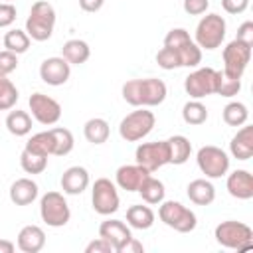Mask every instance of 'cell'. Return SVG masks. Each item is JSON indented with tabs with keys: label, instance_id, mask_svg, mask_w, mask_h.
<instances>
[{
	"label": "cell",
	"instance_id": "6da1fadb",
	"mask_svg": "<svg viewBox=\"0 0 253 253\" xmlns=\"http://www.w3.org/2000/svg\"><path fill=\"white\" fill-rule=\"evenodd\" d=\"M123 99L132 107H158L166 101L168 87L158 77H144V79H128L123 83L121 89Z\"/></svg>",
	"mask_w": 253,
	"mask_h": 253
},
{
	"label": "cell",
	"instance_id": "7a4b0ae2",
	"mask_svg": "<svg viewBox=\"0 0 253 253\" xmlns=\"http://www.w3.org/2000/svg\"><path fill=\"white\" fill-rule=\"evenodd\" d=\"M55 28V8L47 0H38L32 4L26 18V34L34 42H45L51 38Z\"/></svg>",
	"mask_w": 253,
	"mask_h": 253
},
{
	"label": "cell",
	"instance_id": "3957f363",
	"mask_svg": "<svg viewBox=\"0 0 253 253\" xmlns=\"http://www.w3.org/2000/svg\"><path fill=\"white\" fill-rule=\"evenodd\" d=\"M225 34H227V22H225V18L219 16V14H215V12H210V14L206 12V16H202V20L196 26L194 42L198 43L200 49L213 51V49H217L223 43Z\"/></svg>",
	"mask_w": 253,
	"mask_h": 253
},
{
	"label": "cell",
	"instance_id": "277c9868",
	"mask_svg": "<svg viewBox=\"0 0 253 253\" xmlns=\"http://www.w3.org/2000/svg\"><path fill=\"white\" fill-rule=\"evenodd\" d=\"M213 237L225 249L247 251L253 247V229L243 221H235V219L219 221L213 229Z\"/></svg>",
	"mask_w": 253,
	"mask_h": 253
},
{
	"label": "cell",
	"instance_id": "5b68a950",
	"mask_svg": "<svg viewBox=\"0 0 253 253\" xmlns=\"http://www.w3.org/2000/svg\"><path fill=\"white\" fill-rule=\"evenodd\" d=\"M154 125H156L154 113L148 111L146 107H136V111L128 113L119 123V134L126 142H138L152 132Z\"/></svg>",
	"mask_w": 253,
	"mask_h": 253
},
{
	"label": "cell",
	"instance_id": "8992f818",
	"mask_svg": "<svg viewBox=\"0 0 253 253\" xmlns=\"http://www.w3.org/2000/svg\"><path fill=\"white\" fill-rule=\"evenodd\" d=\"M158 217L164 225H168L170 229L178 231V233H190L196 229L198 225V217L196 213L186 208L184 204L180 202H174V200H162L158 204Z\"/></svg>",
	"mask_w": 253,
	"mask_h": 253
},
{
	"label": "cell",
	"instance_id": "52a82bcc",
	"mask_svg": "<svg viewBox=\"0 0 253 253\" xmlns=\"http://www.w3.org/2000/svg\"><path fill=\"white\" fill-rule=\"evenodd\" d=\"M40 217L47 227H63L71 219V210L61 192H45L40 198Z\"/></svg>",
	"mask_w": 253,
	"mask_h": 253
},
{
	"label": "cell",
	"instance_id": "ba28073f",
	"mask_svg": "<svg viewBox=\"0 0 253 253\" xmlns=\"http://www.w3.org/2000/svg\"><path fill=\"white\" fill-rule=\"evenodd\" d=\"M196 162L202 174H206V178L215 180L221 178L229 172V154L213 144H206L198 150L196 154Z\"/></svg>",
	"mask_w": 253,
	"mask_h": 253
},
{
	"label": "cell",
	"instance_id": "9c48e42d",
	"mask_svg": "<svg viewBox=\"0 0 253 253\" xmlns=\"http://www.w3.org/2000/svg\"><path fill=\"white\" fill-rule=\"evenodd\" d=\"M91 206H93L95 213H99V215L115 213L121 206L117 184L111 182L109 178H97L91 188Z\"/></svg>",
	"mask_w": 253,
	"mask_h": 253
},
{
	"label": "cell",
	"instance_id": "30bf717a",
	"mask_svg": "<svg viewBox=\"0 0 253 253\" xmlns=\"http://www.w3.org/2000/svg\"><path fill=\"white\" fill-rule=\"evenodd\" d=\"M217 87V69L213 67H196L184 79V91L190 99H204L208 95H215Z\"/></svg>",
	"mask_w": 253,
	"mask_h": 253
},
{
	"label": "cell",
	"instance_id": "8fae6325",
	"mask_svg": "<svg viewBox=\"0 0 253 253\" xmlns=\"http://www.w3.org/2000/svg\"><path fill=\"white\" fill-rule=\"evenodd\" d=\"M221 57H223V73L241 79L251 61V45H247L239 40H231L223 47Z\"/></svg>",
	"mask_w": 253,
	"mask_h": 253
},
{
	"label": "cell",
	"instance_id": "7c38bea8",
	"mask_svg": "<svg viewBox=\"0 0 253 253\" xmlns=\"http://www.w3.org/2000/svg\"><path fill=\"white\" fill-rule=\"evenodd\" d=\"M28 107H30L32 119H36L40 125L51 126V125H55L61 119V105L53 97H49L45 93H40L38 91V93L30 95Z\"/></svg>",
	"mask_w": 253,
	"mask_h": 253
},
{
	"label": "cell",
	"instance_id": "4fadbf2b",
	"mask_svg": "<svg viewBox=\"0 0 253 253\" xmlns=\"http://www.w3.org/2000/svg\"><path fill=\"white\" fill-rule=\"evenodd\" d=\"M134 160L142 168H146L150 174L158 168L168 164V142L166 140H154V142H140L134 150Z\"/></svg>",
	"mask_w": 253,
	"mask_h": 253
},
{
	"label": "cell",
	"instance_id": "5bb4252c",
	"mask_svg": "<svg viewBox=\"0 0 253 253\" xmlns=\"http://www.w3.org/2000/svg\"><path fill=\"white\" fill-rule=\"evenodd\" d=\"M40 77L43 83L51 85V87H59L65 85L71 77V65L61 57V55H53V57H45L40 65Z\"/></svg>",
	"mask_w": 253,
	"mask_h": 253
},
{
	"label": "cell",
	"instance_id": "9a60e30c",
	"mask_svg": "<svg viewBox=\"0 0 253 253\" xmlns=\"http://www.w3.org/2000/svg\"><path fill=\"white\" fill-rule=\"evenodd\" d=\"M99 237L107 239V241L113 245L115 253H119V249L132 237V231H130L128 223H125L123 219H113V217H109V219H105V221L99 225Z\"/></svg>",
	"mask_w": 253,
	"mask_h": 253
},
{
	"label": "cell",
	"instance_id": "2e32d148",
	"mask_svg": "<svg viewBox=\"0 0 253 253\" xmlns=\"http://www.w3.org/2000/svg\"><path fill=\"white\" fill-rule=\"evenodd\" d=\"M150 172L146 168H142L140 164H123L117 168L115 172V184L117 188L125 190V192H138L142 180L148 176Z\"/></svg>",
	"mask_w": 253,
	"mask_h": 253
},
{
	"label": "cell",
	"instance_id": "e0dca14e",
	"mask_svg": "<svg viewBox=\"0 0 253 253\" xmlns=\"http://www.w3.org/2000/svg\"><path fill=\"white\" fill-rule=\"evenodd\" d=\"M225 188L231 198L235 200H251L253 198V176L249 170H233L227 174Z\"/></svg>",
	"mask_w": 253,
	"mask_h": 253
},
{
	"label": "cell",
	"instance_id": "ac0fdd59",
	"mask_svg": "<svg viewBox=\"0 0 253 253\" xmlns=\"http://www.w3.org/2000/svg\"><path fill=\"white\" fill-rule=\"evenodd\" d=\"M89 182H91L89 180V172L83 166H69L61 174V180H59L61 190L67 196H79V194H83L89 188Z\"/></svg>",
	"mask_w": 253,
	"mask_h": 253
},
{
	"label": "cell",
	"instance_id": "d6986e66",
	"mask_svg": "<svg viewBox=\"0 0 253 253\" xmlns=\"http://www.w3.org/2000/svg\"><path fill=\"white\" fill-rule=\"evenodd\" d=\"M16 245L24 253H40L45 247V231L40 225H34V223L24 225L18 233Z\"/></svg>",
	"mask_w": 253,
	"mask_h": 253
},
{
	"label": "cell",
	"instance_id": "ffe728a7",
	"mask_svg": "<svg viewBox=\"0 0 253 253\" xmlns=\"http://www.w3.org/2000/svg\"><path fill=\"white\" fill-rule=\"evenodd\" d=\"M229 154L237 160H249L253 156V126L241 125V128L231 136Z\"/></svg>",
	"mask_w": 253,
	"mask_h": 253
},
{
	"label": "cell",
	"instance_id": "44dd1931",
	"mask_svg": "<svg viewBox=\"0 0 253 253\" xmlns=\"http://www.w3.org/2000/svg\"><path fill=\"white\" fill-rule=\"evenodd\" d=\"M8 196H10V202L14 206H30L32 202L38 200L40 188L32 178H18L12 182Z\"/></svg>",
	"mask_w": 253,
	"mask_h": 253
},
{
	"label": "cell",
	"instance_id": "7402d4cb",
	"mask_svg": "<svg viewBox=\"0 0 253 253\" xmlns=\"http://www.w3.org/2000/svg\"><path fill=\"white\" fill-rule=\"evenodd\" d=\"M186 194L192 204L196 206H210L215 200V188L210 182V178H196L188 184Z\"/></svg>",
	"mask_w": 253,
	"mask_h": 253
},
{
	"label": "cell",
	"instance_id": "603a6c76",
	"mask_svg": "<svg viewBox=\"0 0 253 253\" xmlns=\"http://www.w3.org/2000/svg\"><path fill=\"white\" fill-rule=\"evenodd\" d=\"M166 142H168V164H174V166L186 164L192 154L190 138L184 134H172L170 138H166Z\"/></svg>",
	"mask_w": 253,
	"mask_h": 253
},
{
	"label": "cell",
	"instance_id": "cb8c5ba5",
	"mask_svg": "<svg viewBox=\"0 0 253 253\" xmlns=\"http://www.w3.org/2000/svg\"><path fill=\"white\" fill-rule=\"evenodd\" d=\"M61 57L69 63V65H83L89 57H91V47L85 40H79V38H73V40H67L61 47Z\"/></svg>",
	"mask_w": 253,
	"mask_h": 253
},
{
	"label": "cell",
	"instance_id": "d4e9b609",
	"mask_svg": "<svg viewBox=\"0 0 253 253\" xmlns=\"http://www.w3.org/2000/svg\"><path fill=\"white\" fill-rule=\"evenodd\" d=\"M154 219L156 215L148 204H134L126 210V223L132 229H140V231L150 229L154 225Z\"/></svg>",
	"mask_w": 253,
	"mask_h": 253
},
{
	"label": "cell",
	"instance_id": "484cf974",
	"mask_svg": "<svg viewBox=\"0 0 253 253\" xmlns=\"http://www.w3.org/2000/svg\"><path fill=\"white\" fill-rule=\"evenodd\" d=\"M138 194H140V198H142L144 204L156 206V204H160V202L164 200L166 188H164L162 180H158V178H154V176L148 174V176L142 180V184H140V188H138Z\"/></svg>",
	"mask_w": 253,
	"mask_h": 253
},
{
	"label": "cell",
	"instance_id": "4316f807",
	"mask_svg": "<svg viewBox=\"0 0 253 253\" xmlns=\"http://www.w3.org/2000/svg\"><path fill=\"white\" fill-rule=\"evenodd\" d=\"M83 134H85L87 142H91V144H105L109 140L111 126H109V123L105 119L93 117L83 125Z\"/></svg>",
	"mask_w": 253,
	"mask_h": 253
},
{
	"label": "cell",
	"instance_id": "83f0119b",
	"mask_svg": "<svg viewBox=\"0 0 253 253\" xmlns=\"http://www.w3.org/2000/svg\"><path fill=\"white\" fill-rule=\"evenodd\" d=\"M6 128L14 136H26V134H30L32 132V115L28 111H20V109L12 111L10 109V113L6 117Z\"/></svg>",
	"mask_w": 253,
	"mask_h": 253
},
{
	"label": "cell",
	"instance_id": "f1b7e54d",
	"mask_svg": "<svg viewBox=\"0 0 253 253\" xmlns=\"http://www.w3.org/2000/svg\"><path fill=\"white\" fill-rule=\"evenodd\" d=\"M26 150L34 152V154H40V156H53V148H55V140H53V134L51 130H42V132H36L28 138Z\"/></svg>",
	"mask_w": 253,
	"mask_h": 253
},
{
	"label": "cell",
	"instance_id": "f546056e",
	"mask_svg": "<svg viewBox=\"0 0 253 253\" xmlns=\"http://www.w3.org/2000/svg\"><path fill=\"white\" fill-rule=\"evenodd\" d=\"M210 113L206 109V105L200 101V99H190L184 107H182V119L186 125H192V126H200L208 121Z\"/></svg>",
	"mask_w": 253,
	"mask_h": 253
},
{
	"label": "cell",
	"instance_id": "4dcf8cb0",
	"mask_svg": "<svg viewBox=\"0 0 253 253\" xmlns=\"http://www.w3.org/2000/svg\"><path fill=\"white\" fill-rule=\"evenodd\" d=\"M2 43H4V47H6L8 51H12V53L20 55V53H26V51L30 49L32 40H30V36L26 34V30L12 28V30H8V32H6V36H4V40H2Z\"/></svg>",
	"mask_w": 253,
	"mask_h": 253
},
{
	"label": "cell",
	"instance_id": "1f68e13d",
	"mask_svg": "<svg viewBox=\"0 0 253 253\" xmlns=\"http://www.w3.org/2000/svg\"><path fill=\"white\" fill-rule=\"evenodd\" d=\"M221 117H223V123L225 125H229V126H241L249 119V109L241 101H231V103H227L223 107Z\"/></svg>",
	"mask_w": 253,
	"mask_h": 253
},
{
	"label": "cell",
	"instance_id": "d6a6232c",
	"mask_svg": "<svg viewBox=\"0 0 253 253\" xmlns=\"http://www.w3.org/2000/svg\"><path fill=\"white\" fill-rule=\"evenodd\" d=\"M51 134H53V140H55V148H53V156H67L73 146H75V138H73V132L69 128H63V126H53L49 128Z\"/></svg>",
	"mask_w": 253,
	"mask_h": 253
},
{
	"label": "cell",
	"instance_id": "836d02e7",
	"mask_svg": "<svg viewBox=\"0 0 253 253\" xmlns=\"http://www.w3.org/2000/svg\"><path fill=\"white\" fill-rule=\"evenodd\" d=\"M20 93L18 87L8 79V75L0 73V111H10L18 103Z\"/></svg>",
	"mask_w": 253,
	"mask_h": 253
},
{
	"label": "cell",
	"instance_id": "e575fe53",
	"mask_svg": "<svg viewBox=\"0 0 253 253\" xmlns=\"http://www.w3.org/2000/svg\"><path fill=\"white\" fill-rule=\"evenodd\" d=\"M20 166L26 174H42L45 168H47V156H40V154H34L30 150H22L20 154Z\"/></svg>",
	"mask_w": 253,
	"mask_h": 253
},
{
	"label": "cell",
	"instance_id": "d590c367",
	"mask_svg": "<svg viewBox=\"0 0 253 253\" xmlns=\"http://www.w3.org/2000/svg\"><path fill=\"white\" fill-rule=\"evenodd\" d=\"M241 91V79L231 77L223 71H217V87H215V95L219 97H235Z\"/></svg>",
	"mask_w": 253,
	"mask_h": 253
},
{
	"label": "cell",
	"instance_id": "8d00e7d4",
	"mask_svg": "<svg viewBox=\"0 0 253 253\" xmlns=\"http://www.w3.org/2000/svg\"><path fill=\"white\" fill-rule=\"evenodd\" d=\"M156 63H158V67H162L164 71H172V69L182 67V61H180L178 51L172 49V47H166V45H164L162 49H158V53H156Z\"/></svg>",
	"mask_w": 253,
	"mask_h": 253
},
{
	"label": "cell",
	"instance_id": "74e56055",
	"mask_svg": "<svg viewBox=\"0 0 253 253\" xmlns=\"http://www.w3.org/2000/svg\"><path fill=\"white\" fill-rule=\"evenodd\" d=\"M188 42H192V38H190L188 30H184V28H172L164 38V45L166 47H174V49L186 45Z\"/></svg>",
	"mask_w": 253,
	"mask_h": 253
},
{
	"label": "cell",
	"instance_id": "f35d334b",
	"mask_svg": "<svg viewBox=\"0 0 253 253\" xmlns=\"http://www.w3.org/2000/svg\"><path fill=\"white\" fill-rule=\"evenodd\" d=\"M18 69V55L8 51V49H2L0 51V73L2 75H10Z\"/></svg>",
	"mask_w": 253,
	"mask_h": 253
},
{
	"label": "cell",
	"instance_id": "ab89813d",
	"mask_svg": "<svg viewBox=\"0 0 253 253\" xmlns=\"http://www.w3.org/2000/svg\"><path fill=\"white\" fill-rule=\"evenodd\" d=\"M16 6L12 2H2L0 4V28H8L16 22Z\"/></svg>",
	"mask_w": 253,
	"mask_h": 253
},
{
	"label": "cell",
	"instance_id": "60d3db41",
	"mask_svg": "<svg viewBox=\"0 0 253 253\" xmlns=\"http://www.w3.org/2000/svg\"><path fill=\"white\" fill-rule=\"evenodd\" d=\"M210 8V0H184V12L190 16H202Z\"/></svg>",
	"mask_w": 253,
	"mask_h": 253
},
{
	"label": "cell",
	"instance_id": "b9f144b4",
	"mask_svg": "<svg viewBox=\"0 0 253 253\" xmlns=\"http://www.w3.org/2000/svg\"><path fill=\"white\" fill-rule=\"evenodd\" d=\"M113 251H115L113 245L103 237H97L85 245V253H113Z\"/></svg>",
	"mask_w": 253,
	"mask_h": 253
},
{
	"label": "cell",
	"instance_id": "7bdbcfd3",
	"mask_svg": "<svg viewBox=\"0 0 253 253\" xmlns=\"http://www.w3.org/2000/svg\"><path fill=\"white\" fill-rule=\"evenodd\" d=\"M221 8L227 12V14H243L247 8H249V0H221Z\"/></svg>",
	"mask_w": 253,
	"mask_h": 253
},
{
	"label": "cell",
	"instance_id": "ee69618b",
	"mask_svg": "<svg viewBox=\"0 0 253 253\" xmlns=\"http://www.w3.org/2000/svg\"><path fill=\"white\" fill-rule=\"evenodd\" d=\"M235 40H239V42H243V43H247V45H253V22H251V20L243 22V24L237 28Z\"/></svg>",
	"mask_w": 253,
	"mask_h": 253
},
{
	"label": "cell",
	"instance_id": "f6af8a7d",
	"mask_svg": "<svg viewBox=\"0 0 253 253\" xmlns=\"http://www.w3.org/2000/svg\"><path fill=\"white\" fill-rule=\"evenodd\" d=\"M144 251V245L136 239V237H130L121 249H119V253H142Z\"/></svg>",
	"mask_w": 253,
	"mask_h": 253
},
{
	"label": "cell",
	"instance_id": "bcb514c9",
	"mask_svg": "<svg viewBox=\"0 0 253 253\" xmlns=\"http://www.w3.org/2000/svg\"><path fill=\"white\" fill-rule=\"evenodd\" d=\"M105 0H79V8L83 12H99L103 8Z\"/></svg>",
	"mask_w": 253,
	"mask_h": 253
},
{
	"label": "cell",
	"instance_id": "7dc6e473",
	"mask_svg": "<svg viewBox=\"0 0 253 253\" xmlns=\"http://www.w3.org/2000/svg\"><path fill=\"white\" fill-rule=\"evenodd\" d=\"M16 243H12L10 239H0V253H14Z\"/></svg>",
	"mask_w": 253,
	"mask_h": 253
},
{
	"label": "cell",
	"instance_id": "c3c4849f",
	"mask_svg": "<svg viewBox=\"0 0 253 253\" xmlns=\"http://www.w3.org/2000/svg\"><path fill=\"white\" fill-rule=\"evenodd\" d=\"M4 2H12V0H4Z\"/></svg>",
	"mask_w": 253,
	"mask_h": 253
}]
</instances>
